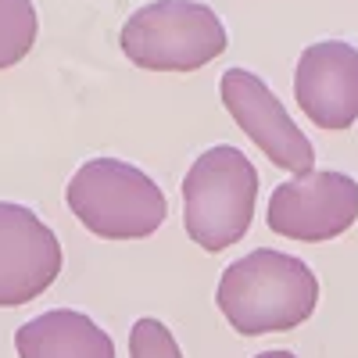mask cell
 <instances>
[{
    "label": "cell",
    "instance_id": "cell-5",
    "mask_svg": "<svg viewBox=\"0 0 358 358\" xmlns=\"http://www.w3.org/2000/svg\"><path fill=\"white\" fill-rule=\"evenodd\" d=\"M265 222L276 236L326 244L358 222V179L337 169H312L268 194Z\"/></svg>",
    "mask_w": 358,
    "mask_h": 358
},
{
    "label": "cell",
    "instance_id": "cell-6",
    "mask_svg": "<svg viewBox=\"0 0 358 358\" xmlns=\"http://www.w3.org/2000/svg\"><path fill=\"white\" fill-rule=\"evenodd\" d=\"M219 94L229 111V118L244 129V136L276 169L290 176H305L315 169V147L297 129L283 101L268 90L265 79H258L248 69H229L219 79Z\"/></svg>",
    "mask_w": 358,
    "mask_h": 358
},
{
    "label": "cell",
    "instance_id": "cell-8",
    "mask_svg": "<svg viewBox=\"0 0 358 358\" xmlns=\"http://www.w3.org/2000/svg\"><path fill=\"white\" fill-rule=\"evenodd\" d=\"M294 101L315 129H351L358 122V47L344 40L305 47L294 72Z\"/></svg>",
    "mask_w": 358,
    "mask_h": 358
},
{
    "label": "cell",
    "instance_id": "cell-12",
    "mask_svg": "<svg viewBox=\"0 0 358 358\" xmlns=\"http://www.w3.org/2000/svg\"><path fill=\"white\" fill-rule=\"evenodd\" d=\"M255 358H297V355L287 351V348H273V351H258Z\"/></svg>",
    "mask_w": 358,
    "mask_h": 358
},
{
    "label": "cell",
    "instance_id": "cell-9",
    "mask_svg": "<svg viewBox=\"0 0 358 358\" xmlns=\"http://www.w3.org/2000/svg\"><path fill=\"white\" fill-rule=\"evenodd\" d=\"M15 351L18 358H118L111 334L76 308H50L22 322Z\"/></svg>",
    "mask_w": 358,
    "mask_h": 358
},
{
    "label": "cell",
    "instance_id": "cell-11",
    "mask_svg": "<svg viewBox=\"0 0 358 358\" xmlns=\"http://www.w3.org/2000/svg\"><path fill=\"white\" fill-rule=\"evenodd\" d=\"M129 358H183V348L162 319L143 315L129 330Z\"/></svg>",
    "mask_w": 358,
    "mask_h": 358
},
{
    "label": "cell",
    "instance_id": "cell-1",
    "mask_svg": "<svg viewBox=\"0 0 358 358\" xmlns=\"http://www.w3.org/2000/svg\"><path fill=\"white\" fill-rule=\"evenodd\" d=\"M215 305L241 337L287 334L319 308V276L297 255L258 248L222 268Z\"/></svg>",
    "mask_w": 358,
    "mask_h": 358
},
{
    "label": "cell",
    "instance_id": "cell-7",
    "mask_svg": "<svg viewBox=\"0 0 358 358\" xmlns=\"http://www.w3.org/2000/svg\"><path fill=\"white\" fill-rule=\"evenodd\" d=\"M65 265L57 233L29 204L0 201V308L43 297Z\"/></svg>",
    "mask_w": 358,
    "mask_h": 358
},
{
    "label": "cell",
    "instance_id": "cell-3",
    "mask_svg": "<svg viewBox=\"0 0 358 358\" xmlns=\"http://www.w3.org/2000/svg\"><path fill=\"white\" fill-rule=\"evenodd\" d=\"M65 204L101 241H147L165 226L169 201L143 169L122 158H90L65 187Z\"/></svg>",
    "mask_w": 358,
    "mask_h": 358
},
{
    "label": "cell",
    "instance_id": "cell-10",
    "mask_svg": "<svg viewBox=\"0 0 358 358\" xmlns=\"http://www.w3.org/2000/svg\"><path fill=\"white\" fill-rule=\"evenodd\" d=\"M40 18L33 0H0V72L18 65L33 50Z\"/></svg>",
    "mask_w": 358,
    "mask_h": 358
},
{
    "label": "cell",
    "instance_id": "cell-2",
    "mask_svg": "<svg viewBox=\"0 0 358 358\" xmlns=\"http://www.w3.org/2000/svg\"><path fill=\"white\" fill-rule=\"evenodd\" d=\"M258 208V169L229 143H215L194 158L183 176V229L208 255L241 244Z\"/></svg>",
    "mask_w": 358,
    "mask_h": 358
},
{
    "label": "cell",
    "instance_id": "cell-4",
    "mask_svg": "<svg viewBox=\"0 0 358 358\" xmlns=\"http://www.w3.org/2000/svg\"><path fill=\"white\" fill-rule=\"evenodd\" d=\"M122 54L147 72H197L226 50V25L197 0H155L122 25Z\"/></svg>",
    "mask_w": 358,
    "mask_h": 358
}]
</instances>
